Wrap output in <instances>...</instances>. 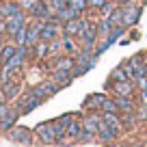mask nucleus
Here are the masks:
<instances>
[{
  "label": "nucleus",
  "mask_w": 147,
  "mask_h": 147,
  "mask_svg": "<svg viewBox=\"0 0 147 147\" xmlns=\"http://www.w3.org/2000/svg\"><path fill=\"white\" fill-rule=\"evenodd\" d=\"M35 136L43 143V145H54L56 143V128L54 121H46V123H39L35 128Z\"/></svg>",
  "instance_id": "1"
},
{
  "label": "nucleus",
  "mask_w": 147,
  "mask_h": 147,
  "mask_svg": "<svg viewBox=\"0 0 147 147\" xmlns=\"http://www.w3.org/2000/svg\"><path fill=\"white\" fill-rule=\"evenodd\" d=\"M26 24H28V18H26V13H24V11L11 15V18H7V30H5V35L13 39V37L18 35L24 26H26Z\"/></svg>",
  "instance_id": "2"
},
{
  "label": "nucleus",
  "mask_w": 147,
  "mask_h": 147,
  "mask_svg": "<svg viewBox=\"0 0 147 147\" xmlns=\"http://www.w3.org/2000/svg\"><path fill=\"white\" fill-rule=\"evenodd\" d=\"M59 89H61V87H59V84L54 82V80H50V78H48V80H43V82L35 84V87H32L30 91L35 93V95L39 97L41 102H46L48 97H52V95H54L56 91H59Z\"/></svg>",
  "instance_id": "3"
},
{
  "label": "nucleus",
  "mask_w": 147,
  "mask_h": 147,
  "mask_svg": "<svg viewBox=\"0 0 147 147\" xmlns=\"http://www.w3.org/2000/svg\"><path fill=\"white\" fill-rule=\"evenodd\" d=\"M7 138L13 143H20V145H30L32 143V132L24 125H15V128L7 130Z\"/></svg>",
  "instance_id": "4"
},
{
  "label": "nucleus",
  "mask_w": 147,
  "mask_h": 147,
  "mask_svg": "<svg viewBox=\"0 0 147 147\" xmlns=\"http://www.w3.org/2000/svg\"><path fill=\"white\" fill-rule=\"evenodd\" d=\"M138 18H141V5H136V2H125L123 5V26L125 28H132L134 24L138 22Z\"/></svg>",
  "instance_id": "5"
},
{
  "label": "nucleus",
  "mask_w": 147,
  "mask_h": 147,
  "mask_svg": "<svg viewBox=\"0 0 147 147\" xmlns=\"http://www.w3.org/2000/svg\"><path fill=\"white\" fill-rule=\"evenodd\" d=\"M89 20H82V18H76V20H71V22H67L63 26V32L65 35H69V37H76V35H82L84 30H87V26H89Z\"/></svg>",
  "instance_id": "6"
},
{
  "label": "nucleus",
  "mask_w": 147,
  "mask_h": 147,
  "mask_svg": "<svg viewBox=\"0 0 147 147\" xmlns=\"http://www.w3.org/2000/svg\"><path fill=\"white\" fill-rule=\"evenodd\" d=\"M41 104V100L35 95V93H24V95H20V104H18V108L22 110V115L24 113H30L32 108H37V106Z\"/></svg>",
  "instance_id": "7"
},
{
  "label": "nucleus",
  "mask_w": 147,
  "mask_h": 147,
  "mask_svg": "<svg viewBox=\"0 0 147 147\" xmlns=\"http://www.w3.org/2000/svg\"><path fill=\"white\" fill-rule=\"evenodd\" d=\"M97 35H100L97 26H95V24H89V26H87V30H84L82 35H80V39H82V50H93Z\"/></svg>",
  "instance_id": "8"
},
{
  "label": "nucleus",
  "mask_w": 147,
  "mask_h": 147,
  "mask_svg": "<svg viewBox=\"0 0 147 147\" xmlns=\"http://www.w3.org/2000/svg\"><path fill=\"white\" fill-rule=\"evenodd\" d=\"M56 35H59V26H56V20L52 22V20H48V22H43V28L41 32H39V41H54Z\"/></svg>",
  "instance_id": "9"
},
{
  "label": "nucleus",
  "mask_w": 147,
  "mask_h": 147,
  "mask_svg": "<svg viewBox=\"0 0 147 147\" xmlns=\"http://www.w3.org/2000/svg\"><path fill=\"white\" fill-rule=\"evenodd\" d=\"M76 18H80V13L69 5L63 7V9H59V11H54V20L61 22V24H67V22H71V20H76Z\"/></svg>",
  "instance_id": "10"
},
{
  "label": "nucleus",
  "mask_w": 147,
  "mask_h": 147,
  "mask_svg": "<svg viewBox=\"0 0 147 147\" xmlns=\"http://www.w3.org/2000/svg\"><path fill=\"white\" fill-rule=\"evenodd\" d=\"M117 136H119V132H117L115 128H110V125L106 123L104 119H102L100 130H97V138H100V141H104V143H113Z\"/></svg>",
  "instance_id": "11"
},
{
  "label": "nucleus",
  "mask_w": 147,
  "mask_h": 147,
  "mask_svg": "<svg viewBox=\"0 0 147 147\" xmlns=\"http://www.w3.org/2000/svg\"><path fill=\"white\" fill-rule=\"evenodd\" d=\"M41 28H43V22H35V24H28V26H26V30H28L26 46L28 48H35V43L39 41V32H41Z\"/></svg>",
  "instance_id": "12"
},
{
  "label": "nucleus",
  "mask_w": 147,
  "mask_h": 147,
  "mask_svg": "<svg viewBox=\"0 0 147 147\" xmlns=\"http://www.w3.org/2000/svg\"><path fill=\"white\" fill-rule=\"evenodd\" d=\"M104 100H106L104 93H93L91 97H87V100H84V110H89V113L102 110V104H104Z\"/></svg>",
  "instance_id": "13"
},
{
  "label": "nucleus",
  "mask_w": 147,
  "mask_h": 147,
  "mask_svg": "<svg viewBox=\"0 0 147 147\" xmlns=\"http://www.w3.org/2000/svg\"><path fill=\"white\" fill-rule=\"evenodd\" d=\"M100 123H102V115H97V113H89V115L82 119V128L89 130V132H93V134H97Z\"/></svg>",
  "instance_id": "14"
},
{
  "label": "nucleus",
  "mask_w": 147,
  "mask_h": 147,
  "mask_svg": "<svg viewBox=\"0 0 147 147\" xmlns=\"http://www.w3.org/2000/svg\"><path fill=\"white\" fill-rule=\"evenodd\" d=\"M0 91H2V95H5L7 102L20 97V84H18V80H13V82H2V89H0Z\"/></svg>",
  "instance_id": "15"
},
{
  "label": "nucleus",
  "mask_w": 147,
  "mask_h": 147,
  "mask_svg": "<svg viewBox=\"0 0 147 147\" xmlns=\"http://www.w3.org/2000/svg\"><path fill=\"white\" fill-rule=\"evenodd\" d=\"M113 91H115L117 95H128V97H132V95H134V84L130 82V78H128V80H121V82H113Z\"/></svg>",
  "instance_id": "16"
},
{
  "label": "nucleus",
  "mask_w": 147,
  "mask_h": 147,
  "mask_svg": "<svg viewBox=\"0 0 147 147\" xmlns=\"http://www.w3.org/2000/svg\"><path fill=\"white\" fill-rule=\"evenodd\" d=\"M30 13H32V18H41V20H50V15L54 13L52 11V7H46L41 2V0H37L35 2V7L30 9Z\"/></svg>",
  "instance_id": "17"
},
{
  "label": "nucleus",
  "mask_w": 147,
  "mask_h": 147,
  "mask_svg": "<svg viewBox=\"0 0 147 147\" xmlns=\"http://www.w3.org/2000/svg\"><path fill=\"white\" fill-rule=\"evenodd\" d=\"M71 76H74V74L67 71V69H54V71H52V76H50V80H54L59 87H67L69 80H71Z\"/></svg>",
  "instance_id": "18"
},
{
  "label": "nucleus",
  "mask_w": 147,
  "mask_h": 147,
  "mask_svg": "<svg viewBox=\"0 0 147 147\" xmlns=\"http://www.w3.org/2000/svg\"><path fill=\"white\" fill-rule=\"evenodd\" d=\"M20 115H22V110H11V113H9V115H7V117H2V119H0V130H2V132H7V130H11V128H13V125H15V121H18V117Z\"/></svg>",
  "instance_id": "19"
},
{
  "label": "nucleus",
  "mask_w": 147,
  "mask_h": 147,
  "mask_svg": "<svg viewBox=\"0 0 147 147\" xmlns=\"http://www.w3.org/2000/svg\"><path fill=\"white\" fill-rule=\"evenodd\" d=\"M74 67H76V59H74L71 54H67V56H56L54 69H67V71H74Z\"/></svg>",
  "instance_id": "20"
},
{
  "label": "nucleus",
  "mask_w": 147,
  "mask_h": 147,
  "mask_svg": "<svg viewBox=\"0 0 147 147\" xmlns=\"http://www.w3.org/2000/svg\"><path fill=\"white\" fill-rule=\"evenodd\" d=\"M20 11H22L20 2H5V5H0V18L7 20V18H11V15L20 13Z\"/></svg>",
  "instance_id": "21"
},
{
  "label": "nucleus",
  "mask_w": 147,
  "mask_h": 147,
  "mask_svg": "<svg viewBox=\"0 0 147 147\" xmlns=\"http://www.w3.org/2000/svg\"><path fill=\"white\" fill-rule=\"evenodd\" d=\"M0 76H2V82H13V80L20 78V69L18 67H9V65H2V71H0Z\"/></svg>",
  "instance_id": "22"
},
{
  "label": "nucleus",
  "mask_w": 147,
  "mask_h": 147,
  "mask_svg": "<svg viewBox=\"0 0 147 147\" xmlns=\"http://www.w3.org/2000/svg\"><path fill=\"white\" fill-rule=\"evenodd\" d=\"M115 100H117V106H119V110L121 113H134V104H132V97H128V95H115Z\"/></svg>",
  "instance_id": "23"
},
{
  "label": "nucleus",
  "mask_w": 147,
  "mask_h": 147,
  "mask_svg": "<svg viewBox=\"0 0 147 147\" xmlns=\"http://www.w3.org/2000/svg\"><path fill=\"white\" fill-rule=\"evenodd\" d=\"M108 22H110L113 28L115 26H123V7H117V9L108 15Z\"/></svg>",
  "instance_id": "24"
},
{
  "label": "nucleus",
  "mask_w": 147,
  "mask_h": 147,
  "mask_svg": "<svg viewBox=\"0 0 147 147\" xmlns=\"http://www.w3.org/2000/svg\"><path fill=\"white\" fill-rule=\"evenodd\" d=\"M15 50H18V46H2V50H0V65H7L11 59H13Z\"/></svg>",
  "instance_id": "25"
},
{
  "label": "nucleus",
  "mask_w": 147,
  "mask_h": 147,
  "mask_svg": "<svg viewBox=\"0 0 147 147\" xmlns=\"http://www.w3.org/2000/svg\"><path fill=\"white\" fill-rule=\"evenodd\" d=\"M80 128H82V123H69V128H67V141H78Z\"/></svg>",
  "instance_id": "26"
},
{
  "label": "nucleus",
  "mask_w": 147,
  "mask_h": 147,
  "mask_svg": "<svg viewBox=\"0 0 147 147\" xmlns=\"http://www.w3.org/2000/svg\"><path fill=\"white\" fill-rule=\"evenodd\" d=\"M110 80H113V82H121V80H128V74H125L123 65H121V67H117V69H113V74H110Z\"/></svg>",
  "instance_id": "27"
},
{
  "label": "nucleus",
  "mask_w": 147,
  "mask_h": 147,
  "mask_svg": "<svg viewBox=\"0 0 147 147\" xmlns=\"http://www.w3.org/2000/svg\"><path fill=\"white\" fill-rule=\"evenodd\" d=\"M102 113H119L117 100H108V97H106V100H104V104H102Z\"/></svg>",
  "instance_id": "28"
},
{
  "label": "nucleus",
  "mask_w": 147,
  "mask_h": 147,
  "mask_svg": "<svg viewBox=\"0 0 147 147\" xmlns=\"http://www.w3.org/2000/svg\"><path fill=\"white\" fill-rule=\"evenodd\" d=\"M93 138H97V134H93V132H89V130L80 128V134H78V141H76V143H89V141H93Z\"/></svg>",
  "instance_id": "29"
},
{
  "label": "nucleus",
  "mask_w": 147,
  "mask_h": 147,
  "mask_svg": "<svg viewBox=\"0 0 147 147\" xmlns=\"http://www.w3.org/2000/svg\"><path fill=\"white\" fill-rule=\"evenodd\" d=\"M97 30H100V35H104V37H108V32L113 30V26H110V22H108V18H104V20H100V24H97Z\"/></svg>",
  "instance_id": "30"
},
{
  "label": "nucleus",
  "mask_w": 147,
  "mask_h": 147,
  "mask_svg": "<svg viewBox=\"0 0 147 147\" xmlns=\"http://www.w3.org/2000/svg\"><path fill=\"white\" fill-rule=\"evenodd\" d=\"M69 7H74L78 13H82L84 9H89V0H69Z\"/></svg>",
  "instance_id": "31"
},
{
  "label": "nucleus",
  "mask_w": 147,
  "mask_h": 147,
  "mask_svg": "<svg viewBox=\"0 0 147 147\" xmlns=\"http://www.w3.org/2000/svg\"><path fill=\"white\" fill-rule=\"evenodd\" d=\"M61 46H63V50L69 52V54H74V50H76V48H74V43H71V39H69V35H65L63 39H61Z\"/></svg>",
  "instance_id": "32"
},
{
  "label": "nucleus",
  "mask_w": 147,
  "mask_h": 147,
  "mask_svg": "<svg viewBox=\"0 0 147 147\" xmlns=\"http://www.w3.org/2000/svg\"><path fill=\"white\" fill-rule=\"evenodd\" d=\"M50 5H52V11H59L69 5V0H50Z\"/></svg>",
  "instance_id": "33"
},
{
  "label": "nucleus",
  "mask_w": 147,
  "mask_h": 147,
  "mask_svg": "<svg viewBox=\"0 0 147 147\" xmlns=\"http://www.w3.org/2000/svg\"><path fill=\"white\" fill-rule=\"evenodd\" d=\"M115 9H117V7H115V5H113V2H110V0H108V2H106V5L102 7V15H104V18H108V15L113 13V11H115Z\"/></svg>",
  "instance_id": "34"
},
{
  "label": "nucleus",
  "mask_w": 147,
  "mask_h": 147,
  "mask_svg": "<svg viewBox=\"0 0 147 147\" xmlns=\"http://www.w3.org/2000/svg\"><path fill=\"white\" fill-rule=\"evenodd\" d=\"M11 110H13V108L9 106V102H5V104H0V119H2V117H7V115L11 113Z\"/></svg>",
  "instance_id": "35"
},
{
  "label": "nucleus",
  "mask_w": 147,
  "mask_h": 147,
  "mask_svg": "<svg viewBox=\"0 0 147 147\" xmlns=\"http://www.w3.org/2000/svg\"><path fill=\"white\" fill-rule=\"evenodd\" d=\"M18 2H20V7H22V11H24V9H28V11H30L32 7H35V2H37V0H18Z\"/></svg>",
  "instance_id": "36"
},
{
  "label": "nucleus",
  "mask_w": 147,
  "mask_h": 147,
  "mask_svg": "<svg viewBox=\"0 0 147 147\" xmlns=\"http://www.w3.org/2000/svg\"><path fill=\"white\" fill-rule=\"evenodd\" d=\"M106 2H108V0H89V7H91V9H102Z\"/></svg>",
  "instance_id": "37"
},
{
  "label": "nucleus",
  "mask_w": 147,
  "mask_h": 147,
  "mask_svg": "<svg viewBox=\"0 0 147 147\" xmlns=\"http://www.w3.org/2000/svg\"><path fill=\"white\" fill-rule=\"evenodd\" d=\"M106 147H125V145H119V143H115V141H113L110 145H106Z\"/></svg>",
  "instance_id": "38"
},
{
  "label": "nucleus",
  "mask_w": 147,
  "mask_h": 147,
  "mask_svg": "<svg viewBox=\"0 0 147 147\" xmlns=\"http://www.w3.org/2000/svg\"><path fill=\"white\" fill-rule=\"evenodd\" d=\"M136 147H147V145H145V143H141V145H136Z\"/></svg>",
  "instance_id": "39"
},
{
  "label": "nucleus",
  "mask_w": 147,
  "mask_h": 147,
  "mask_svg": "<svg viewBox=\"0 0 147 147\" xmlns=\"http://www.w3.org/2000/svg\"><path fill=\"white\" fill-rule=\"evenodd\" d=\"M145 76H147V63H145Z\"/></svg>",
  "instance_id": "40"
},
{
  "label": "nucleus",
  "mask_w": 147,
  "mask_h": 147,
  "mask_svg": "<svg viewBox=\"0 0 147 147\" xmlns=\"http://www.w3.org/2000/svg\"><path fill=\"white\" fill-rule=\"evenodd\" d=\"M0 71H2V65H0Z\"/></svg>",
  "instance_id": "41"
},
{
  "label": "nucleus",
  "mask_w": 147,
  "mask_h": 147,
  "mask_svg": "<svg viewBox=\"0 0 147 147\" xmlns=\"http://www.w3.org/2000/svg\"><path fill=\"white\" fill-rule=\"evenodd\" d=\"M145 5H147V0H145Z\"/></svg>",
  "instance_id": "42"
},
{
  "label": "nucleus",
  "mask_w": 147,
  "mask_h": 147,
  "mask_svg": "<svg viewBox=\"0 0 147 147\" xmlns=\"http://www.w3.org/2000/svg\"><path fill=\"white\" fill-rule=\"evenodd\" d=\"M145 145H147V141H145Z\"/></svg>",
  "instance_id": "43"
}]
</instances>
